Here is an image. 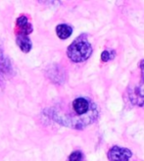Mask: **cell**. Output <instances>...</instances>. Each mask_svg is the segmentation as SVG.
Wrapping results in <instances>:
<instances>
[{"label":"cell","instance_id":"cell-1","mask_svg":"<svg viewBox=\"0 0 144 161\" xmlns=\"http://www.w3.org/2000/svg\"><path fill=\"white\" fill-rule=\"evenodd\" d=\"M73 113H63L52 109L51 116L53 119L64 126L73 129H83L93 123L97 119L99 110L95 104L85 97H77L72 102Z\"/></svg>","mask_w":144,"mask_h":161},{"label":"cell","instance_id":"cell-2","mask_svg":"<svg viewBox=\"0 0 144 161\" xmlns=\"http://www.w3.org/2000/svg\"><path fill=\"white\" fill-rule=\"evenodd\" d=\"M92 54V46L86 39L85 36L77 37L72 43L67 50L68 57L73 62H83L87 60Z\"/></svg>","mask_w":144,"mask_h":161},{"label":"cell","instance_id":"cell-3","mask_svg":"<svg viewBox=\"0 0 144 161\" xmlns=\"http://www.w3.org/2000/svg\"><path fill=\"white\" fill-rule=\"evenodd\" d=\"M107 156L110 161H129L132 156V152L127 148L115 146L109 149Z\"/></svg>","mask_w":144,"mask_h":161},{"label":"cell","instance_id":"cell-4","mask_svg":"<svg viewBox=\"0 0 144 161\" xmlns=\"http://www.w3.org/2000/svg\"><path fill=\"white\" fill-rule=\"evenodd\" d=\"M131 101L135 105L142 106L144 105V84L141 83L138 86L132 88L130 94Z\"/></svg>","mask_w":144,"mask_h":161},{"label":"cell","instance_id":"cell-5","mask_svg":"<svg viewBox=\"0 0 144 161\" xmlns=\"http://www.w3.org/2000/svg\"><path fill=\"white\" fill-rule=\"evenodd\" d=\"M16 40H17V44L19 45L23 52H29L31 49V42L28 36L19 34Z\"/></svg>","mask_w":144,"mask_h":161},{"label":"cell","instance_id":"cell-6","mask_svg":"<svg viewBox=\"0 0 144 161\" xmlns=\"http://www.w3.org/2000/svg\"><path fill=\"white\" fill-rule=\"evenodd\" d=\"M72 33H73V29L69 25H66V24H61V25H58L57 28H56V34L61 39H66L70 37Z\"/></svg>","mask_w":144,"mask_h":161},{"label":"cell","instance_id":"cell-7","mask_svg":"<svg viewBox=\"0 0 144 161\" xmlns=\"http://www.w3.org/2000/svg\"><path fill=\"white\" fill-rule=\"evenodd\" d=\"M68 161H84V156L82 151L76 150L73 153H71V155L68 158Z\"/></svg>","mask_w":144,"mask_h":161},{"label":"cell","instance_id":"cell-8","mask_svg":"<svg viewBox=\"0 0 144 161\" xmlns=\"http://www.w3.org/2000/svg\"><path fill=\"white\" fill-rule=\"evenodd\" d=\"M113 51L112 52H110L109 50H104L103 52H102V54H101V60L103 61V62H107V61H109L110 59H112L113 58Z\"/></svg>","mask_w":144,"mask_h":161},{"label":"cell","instance_id":"cell-9","mask_svg":"<svg viewBox=\"0 0 144 161\" xmlns=\"http://www.w3.org/2000/svg\"><path fill=\"white\" fill-rule=\"evenodd\" d=\"M28 24L29 23H28V19H27L26 16H21V17H19L18 20H17V25H18V27L20 29H22L25 26H27Z\"/></svg>","mask_w":144,"mask_h":161},{"label":"cell","instance_id":"cell-10","mask_svg":"<svg viewBox=\"0 0 144 161\" xmlns=\"http://www.w3.org/2000/svg\"><path fill=\"white\" fill-rule=\"evenodd\" d=\"M140 70H141V80L144 84V60L140 62Z\"/></svg>","mask_w":144,"mask_h":161}]
</instances>
